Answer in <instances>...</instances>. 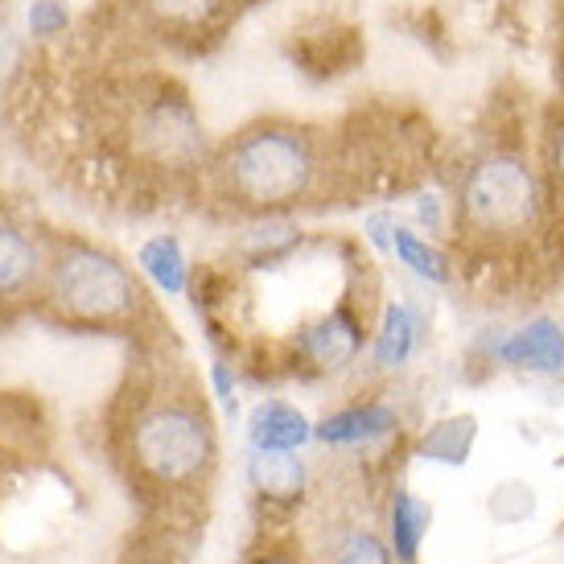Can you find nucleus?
<instances>
[{
	"label": "nucleus",
	"mask_w": 564,
	"mask_h": 564,
	"mask_svg": "<svg viewBox=\"0 0 564 564\" xmlns=\"http://www.w3.org/2000/svg\"><path fill=\"white\" fill-rule=\"evenodd\" d=\"M206 170L227 203L264 219L293 210L314 194L326 173V149L314 128L268 116L243 124L231 141L219 144Z\"/></svg>",
	"instance_id": "f257e3e1"
},
{
	"label": "nucleus",
	"mask_w": 564,
	"mask_h": 564,
	"mask_svg": "<svg viewBox=\"0 0 564 564\" xmlns=\"http://www.w3.org/2000/svg\"><path fill=\"white\" fill-rule=\"evenodd\" d=\"M42 301L58 322L87 329L132 326L149 310L137 272L116 256L83 236L50 239Z\"/></svg>",
	"instance_id": "f03ea898"
},
{
	"label": "nucleus",
	"mask_w": 564,
	"mask_h": 564,
	"mask_svg": "<svg viewBox=\"0 0 564 564\" xmlns=\"http://www.w3.org/2000/svg\"><path fill=\"white\" fill-rule=\"evenodd\" d=\"M116 128L124 132L132 165H141V170L194 173L206 170V161H210L203 116L189 104L186 87L170 79H149L144 87H132L116 116Z\"/></svg>",
	"instance_id": "7ed1b4c3"
},
{
	"label": "nucleus",
	"mask_w": 564,
	"mask_h": 564,
	"mask_svg": "<svg viewBox=\"0 0 564 564\" xmlns=\"http://www.w3.org/2000/svg\"><path fill=\"white\" fill-rule=\"evenodd\" d=\"M128 462L158 490H189L215 466V429L198 404L165 395L128 424Z\"/></svg>",
	"instance_id": "20e7f679"
},
{
	"label": "nucleus",
	"mask_w": 564,
	"mask_h": 564,
	"mask_svg": "<svg viewBox=\"0 0 564 564\" xmlns=\"http://www.w3.org/2000/svg\"><path fill=\"white\" fill-rule=\"evenodd\" d=\"M544 198L549 186L532 161L511 149H490L457 182V223L474 236H519L540 223Z\"/></svg>",
	"instance_id": "39448f33"
},
{
	"label": "nucleus",
	"mask_w": 564,
	"mask_h": 564,
	"mask_svg": "<svg viewBox=\"0 0 564 564\" xmlns=\"http://www.w3.org/2000/svg\"><path fill=\"white\" fill-rule=\"evenodd\" d=\"M239 4L243 0H132V13L161 42L198 54L231 30Z\"/></svg>",
	"instance_id": "423d86ee"
},
{
	"label": "nucleus",
	"mask_w": 564,
	"mask_h": 564,
	"mask_svg": "<svg viewBox=\"0 0 564 564\" xmlns=\"http://www.w3.org/2000/svg\"><path fill=\"white\" fill-rule=\"evenodd\" d=\"M362 346H367V326L359 310L338 301L293 334V359L317 376H329V371H346L362 355Z\"/></svg>",
	"instance_id": "0eeeda50"
},
{
	"label": "nucleus",
	"mask_w": 564,
	"mask_h": 564,
	"mask_svg": "<svg viewBox=\"0 0 564 564\" xmlns=\"http://www.w3.org/2000/svg\"><path fill=\"white\" fill-rule=\"evenodd\" d=\"M50 239L0 210V305L25 301L42 289Z\"/></svg>",
	"instance_id": "6e6552de"
},
{
	"label": "nucleus",
	"mask_w": 564,
	"mask_h": 564,
	"mask_svg": "<svg viewBox=\"0 0 564 564\" xmlns=\"http://www.w3.org/2000/svg\"><path fill=\"white\" fill-rule=\"evenodd\" d=\"M293 63H297L301 75H310V79L326 83V79H338V75H350L355 66L362 63V46L359 30H350V25H314V30H301L293 37Z\"/></svg>",
	"instance_id": "1a4fd4ad"
},
{
	"label": "nucleus",
	"mask_w": 564,
	"mask_h": 564,
	"mask_svg": "<svg viewBox=\"0 0 564 564\" xmlns=\"http://www.w3.org/2000/svg\"><path fill=\"white\" fill-rule=\"evenodd\" d=\"M507 367L519 371H535V376H561L564 371V326L556 317H532L519 329H511L499 346H495Z\"/></svg>",
	"instance_id": "9d476101"
},
{
	"label": "nucleus",
	"mask_w": 564,
	"mask_h": 564,
	"mask_svg": "<svg viewBox=\"0 0 564 564\" xmlns=\"http://www.w3.org/2000/svg\"><path fill=\"white\" fill-rule=\"evenodd\" d=\"M400 429V412L383 400H359L338 412H329L314 424V437L322 445H376Z\"/></svg>",
	"instance_id": "9b49d317"
},
{
	"label": "nucleus",
	"mask_w": 564,
	"mask_h": 564,
	"mask_svg": "<svg viewBox=\"0 0 564 564\" xmlns=\"http://www.w3.org/2000/svg\"><path fill=\"white\" fill-rule=\"evenodd\" d=\"M251 449H301L314 441V421L289 400H260L248 416Z\"/></svg>",
	"instance_id": "f8f14e48"
},
{
	"label": "nucleus",
	"mask_w": 564,
	"mask_h": 564,
	"mask_svg": "<svg viewBox=\"0 0 564 564\" xmlns=\"http://www.w3.org/2000/svg\"><path fill=\"white\" fill-rule=\"evenodd\" d=\"M248 478H251V490L260 499L297 502L305 495L310 470H305V462L297 457V449H251Z\"/></svg>",
	"instance_id": "ddd939ff"
},
{
	"label": "nucleus",
	"mask_w": 564,
	"mask_h": 564,
	"mask_svg": "<svg viewBox=\"0 0 564 564\" xmlns=\"http://www.w3.org/2000/svg\"><path fill=\"white\" fill-rule=\"evenodd\" d=\"M137 272L158 289L161 297H182L189 289V276H194L182 239L170 236V231L149 236L141 248H137Z\"/></svg>",
	"instance_id": "4468645a"
},
{
	"label": "nucleus",
	"mask_w": 564,
	"mask_h": 564,
	"mask_svg": "<svg viewBox=\"0 0 564 564\" xmlns=\"http://www.w3.org/2000/svg\"><path fill=\"white\" fill-rule=\"evenodd\" d=\"M416 346H421V317L404 301H388L379 314L376 343H371V362L383 371H395L416 355Z\"/></svg>",
	"instance_id": "2eb2a0df"
},
{
	"label": "nucleus",
	"mask_w": 564,
	"mask_h": 564,
	"mask_svg": "<svg viewBox=\"0 0 564 564\" xmlns=\"http://www.w3.org/2000/svg\"><path fill=\"white\" fill-rule=\"evenodd\" d=\"M478 441V416L474 412H457L437 421L421 441H416V457L437 462V466H466Z\"/></svg>",
	"instance_id": "dca6fc26"
},
{
	"label": "nucleus",
	"mask_w": 564,
	"mask_h": 564,
	"mask_svg": "<svg viewBox=\"0 0 564 564\" xmlns=\"http://www.w3.org/2000/svg\"><path fill=\"white\" fill-rule=\"evenodd\" d=\"M305 243L297 223H289L284 215H264V219L243 231V256L248 264L272 268L284 264L289 256H297V248Z\"/></svg>",
	"instance_id": "f3484780"
},
{
	"label": "nucleus",
	"mask_w": 564,
	"mask_h": 564,
	"mask_svg": "<svg viewBox=\"0 0 564 564\" xmlns=\"http://www.w3.org/2000/svg\"><path fill=\"white\" fill-rule=\"evenodd\" d=\"M392 256H395V264H404L408 272L424 284H449L454 281V264H449V256H445L437 243H429L424 236H416L412 227H404V223H395V231H392Z\"/></svg>",
	"instance_id": "a211bd4d"
},
{
	"label": "nucleus",
	"mask_w": 564,
	"mask_h": 564,
	"mask_svg": "<svg viewBox=\"0 0 564 564\" xmlns=\"http://www.w3.org/2000/svg\"><path fill=\"white\" fill-rule=\"evenodd\" d=\"M429 523H433V507L424 499H416L412 490H395L392 495V544L400 564H416V552H421L424 535H429Z\"/></svg>",
	"instance_id": "6ab92c4d"
},
{
	"label": "nucleus",
	"mask_w": 564,
	"mask_h": 564,
	"mask_svg": "<svg viewBox=\"0 0 564 564\" xmlns=\"http://www.w3.org/2000/svg\"><path fill=\"white\" fill-rule=\"evenodd\" d=\"M25 25H30L33 37H63L70 30V9H66V0H30V13H25Z\"/></svg>",
	"instance_id": "aec40b11"
},
{
	"label": "nucleus",
	"mask_w": 564,
	"mask_h": 564,
	"mask_svg": "<svg viewBox=\"0 0 564 564\" xmlns=\"http://www.w3.org/2000/svg\"><path fill=\"white\" fill-rule=\"evenodd\" d=\"M334 564H392V552H388V544H383L379 535L355 532L343 549H338Z\"/></svg>",
	"instance_id": "412c9836"
},
{
	"label": "nucleus",
	"mask_w": 564,
	"mask_h": 564,
	"mask_svg": "<svg viewBox=\"0 0 564 564\" xmlns=\"http://www.w3.org/2000/svg\"><path fill=\"white\" fill-rule=\"evenodd\" d=\"M544 161H549V194L564 198V116L549 128V144H544Z\"/></svg>",
	"instance_id": "4be33fe9"
},
{
	"label": "nucleus",
	"mask_w": 564,
	"mask_h": 564,
	"mask_svg": "<svg viewBox=\"0 0 564 564\" xmlns=\"http://www.w3.org/2000/svg\"><path fill=\"white\" fill-rule=\"evenodd\" d=\"M392 231H395V215L392 210H371L367 219H362V236L376 251L383 256H392Z\"/></svg>",
	"instance_id": "5701e85b"
},
{
	"label": "nucleus",
	"mask_w": 564,
	"mask_h": 564,
	"mask_svg": "<svg viewBox=\"0 0 564 564\" xmlns=\"http://www.w3.org/2000/svg\"><path fill=\"white\" fill-rule=\"evenodd\" d=\"M416 223H424L429 231H445V198L441 194H421L416 198Z\"/></svg>",
	"instance_id": "b1692460"
},
{
	"label": "nucleus",
	"mask_w": 564,
	"mask_h": 564,
	"mask_svg": "<svg viewBox=\"0 0 564 564\" xmlns=\"http://www.w3.org/2000/svg\"><path fill=\"white\" fill-rule=\"evenodd\" d=\"M210 383H215V395L223 400V408L236 416L239 400H236V376H231V367H227V362H215V367H210Z\"/></svg>",
	"instance_id": "393cba45"
},
{
	"label": "nucleus",
	"mask_w": 564,
	"mask_h": 564,
	"mask_svg": "<svg viewBox=\"0 0 564 564\" xmlns=\"http://www.w3.org/2000/svg\"><path fill=\"white\" fill-rule=\"evenodd\" d=\"M556 58H561V70H564V21H561V33H556Z\"/></svg>",
	"instance_id": "a878e982"
},
{
	"label": "nucleus",
	"mask_w": 564,
	"mask_h": 564,
	"mask_svg": "<svg viewBox=\"0 0 564 564\" xmlns=\"http://www.w3.org/2000/svg\"><path fill=\"white\" fill-rule=\"evenodd\" d=\"M251 564H293V561H284V556H260V561H251Z\"/></svg>",
	"instance_id": "bb28decb"
}]
</instances>
